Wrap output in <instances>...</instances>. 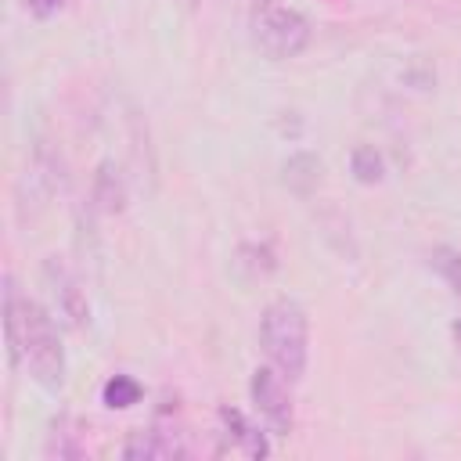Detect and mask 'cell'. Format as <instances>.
<instances>
[{
  "mask_svg": "<svg viewBox=\"0 0 461 461\" xmlns=\"http://www.w3.org/2000/svg\"><path fill=\"white\" fill-rule=\"evenodd\" d=\"M4 331L11 364H22L29 378L43 389L65 385V346L54 328V317L29 295L14 288V277H4Z\"/></svg>",
  "mask_w": 461,
  "mask_h": 461,
  "instance_id": "cell-1",
  "label": "cell"
},
{
  "mask_svg": "<svg viewBox=\"0 0 461 461\" xmlns=\"http://www.w3.org/2000/svg\"><path fill=\"white\" fill-rule=\"evenodd\" d=\"M259 342H263V353L270 357V364L288 382H299L306 375V360H310V321H306V310L295 299H274V303H267V310L259 317Z\"/></svg>",
  "mask_w": 461,
  "mask_h": 461,
  "instance_id": "cell-2",
  "label": "cell"
},
{
  "mask_svg": "<svg viewBox=\"0 0 461 461\" xmlns=\"http://www.w3.org/2000/svg\"><path fill=\"white\" fill-rule=\"evenodd\" d=\"M249 36L259 54L285 61V58H299L306 50L310 22L281 0H256L249 11Z\"/></svg>",
  "mask_w": 461,
  "mask_h": 461,
  "instance_id": "cell-3",
  "label": "cell"
},
{
  "mask_svg": "<svg viewBox=\"0 0 461 461\" xmlns=\"http://www.w3.org/2000/svg\"><path fill=\"white\" fill-rule=\"evenodd\" d=\"M249 396H252V407L259 411V418L270 425L274 436H288L292 432V393H288V378L274 367V364H263L252 371L249 378Z\"/></svg>",
  "mask_w": 461,
  "mask_h": 461,
  "instance_id": "cell-4",
  "label": "cell"
},
{
  "mask_svg": "<svg viewBox=\"0 0 461 461\" xmlns=\"http://www.w3.org/2000/svg\"><path fill=\"white\" fill-rule=\"evenodd\" d=\"M126 461H166V457H187V447L162 429H133L122 443Z\"/></svg>",
  "mask_w": 461,
  "mask_h": 461,
  "instance_id": "cell-5",
  "label": "cell"
},
{
  "mask_svg": "<svg viewBox=\"0 0 461 461\" xmlns=\"http://www.w3.org/2000/svg\"><path fill=\"white\" fill-rule=\"evenodd\" d=\"M220 425H223L220 436L227 439L230 450H241L245 457H267V454H270L267 436H263L241 411H234V407H220Z\"/></svg>",
  "mask_w": 461,
  "mask_h": 461,
  "instance_id": "cell-6",
  "label": "cell"
},
{
  "mask_svg": "<svg viewBox=\"0 0 461 461\" xmlns=\"http://www.w3.org/2000/svg\"><path fill=\"white\" fill-rule=\"evenodd\" d=\"M321 180V158L310 155V151H299L285 162V184L295 191V194H310Z\"/></svg>",
  "mask_w": 461,
  "mask_h": 461,
  "instance_id": "cell-7",
  "label": "cell"
},
{
  "mask_svg": "<svg viewBox=\"0 0 461 461\" xmlns=\"http://www.w3.org/2000/svg\"><path fill=\"white\" fill-rule=\"evenodd\" d=\"M140 396H144V389H140V382L133 375H112L101 385V403L108 411H126V407L140 403Z\"/></svg>",
  "mask_w": 461,
  "mask_h": 461,
  "instance_id": "cell-8",
  "label": "cell"
},
{
  "mask_svg": "<svg viewBox=\"0 0 461 461\" xmlns=\"http://www.w3.org/2000/svg\"><path fill=\"white\" fill-rule=\"evenodd\" d=\"M83 439H79V432L72 429V418H58L54 421V429L47 432V447H43V454L47 457H83Z\"/></svg>",
  "mask_w": 461,
  "mask_h": 461,
  "instance_id": "cell-9",
  "label": "cell"
},
{
  "mask_svg": "<svg viewBox=\"0 0 461 461\" xmlns=\"http://www.w3.org/2000/svg\"><path fill=\"white\" fill-rule=\"evenodd\" d=\"M47 267L58 274V288H54V292H58V299H61V310L72 317V324H83V321H86V303H83L79 285H76V281H72V277H68V274H65V270L54 263V259H50Z\"/></svg>",
  "mask_w": 461,
  "mask_h": 461,
  "instance_id": "cell-10",
  "label": "cell"
},
{
  "mask_svg": "<svg viewBox=\"0 0 461 461\" xmlns=\"http://www.w3.org/2000/svg\"><path fill=\"white\" fill-rule=\"evenodd\" d=\"M429 263H432V270L447 281V288L461 299V252L450 249V245H436V249L429 252Z\"/></svg>",
  "mask_w": 461,
  "mask_h": 461,
  "instance_id": "cell-11",
  "label": "cell"
},
{
  "mask_svg": "<svg viewBox=\"0 0 461 461\" xmlns=\"http://www.w3.org/2000/svg\"><path fill=\"white\" fill-rule=\"evenodd\" d=\"M349 169H353V176H357L360 184H378V180L385 176V162H382V155L375 151V144H360V148H353V155H349Z\"/></svg>",
  "mask_w": 461,
  "mask_h": 461,
  "instance_id": "cell-12",
  "label": "cell"
},
{
  "mask_svg": "<svg viewBox=\"0 0 461 461\" xmlns=\"http://www.w3.org/2000/svg\"><path fill=\"white\" fill-rule=\"evenodd\" d=\"M97 202H101V209H108V212L122 209V184L115 180L112 166H101V176H97Z\"/></svg>",
  "mask_w": 461,
  "mask_h": 461,
  "instance_id": "cell-13",
  "label": "cell"
},
{
  "mask_svg": "<svg viewBox=\"0 0 461 461\" xmlns=\"http://www.w3.org/2000/svg\"><path fill=\"white\" fill-rule=\"evenodd\" d=\"M25 7H29V14H32V18L47 22V18H54V14L65 7V0H25Z\"/></svg>",
  "mask_w": 461,
  "mask_h": 461,
  "instance_id": "cell-14",
  "label": "cell"
},
{
  "mask_svg": "<svg viewBox=\"0 0 461 461\" xmlns=\"http://www.w3.org/2000/svg\"><path fill=\"white\" fill-rule=\"evenodd\" d=\"M450 335H454V342H457V353H461V317L450 324Z\"/></svg>",
  "mask_w": 461,
  "mask_h": 461,
  "instance_id": "cell-15",
  "label": "cell"
}]
</instances>
